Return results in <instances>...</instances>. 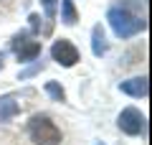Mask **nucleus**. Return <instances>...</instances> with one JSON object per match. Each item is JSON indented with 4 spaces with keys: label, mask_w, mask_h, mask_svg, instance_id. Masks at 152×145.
<instances>
[{
    "label": "nucleus",
    "mask_w": 152,
    "mask_h": 145,
    "mask_svg": "<svg viewBox=\"0 0 152 145\" xmlns=\"http://www.w3.org/2000/svg\"><path fill=\"white\" fill-rule=\"evenodd\" d=\"M119 92L127 97H134V99H145L150 92V81H147V76H132L119 84Z\"/></svg>",
    "instance_id": "obj_6"
},
{
    "label": "nucleus",
    "mask_w": 152,
    "mask_h": 145,
    "mask_svg": "<svg viewBox=\"0 0 152 145\" xmlns=\"http://www.w3.org/2000/svg\"><path fill=\"white\" fill-rule=\"evenodd\" d=\"M96 145H104V143H96Z\"/></svg>",
    "instance_id": "obj_15"
},
{
    "label": "nucleus",
    "mask_w": 152,
    "mask_h": 145,
    "mask_svg": "<svg viewBox=\"0 0 152 145\" xmlns=\"http://www.w3.org/2000/svg\"><path fill=\"white\" fill-rule=\"evenodd\" d=\"M58 3H61V23H64V26H76L79 10H76L74 0H58Z\"/></svg>",
    "instance_id": "obj_9"
},
{
    "label": "nucleus",
    "mask_w": 152,
    "mask_h": 145,
    "mask_svg": "<svg viewBox=\"0 0 152 145\" xmlns=\"http://www.w3.org/2000/svg\"><path fill=\"white\" fill-rule=\"evenodd\" d=\"M41 5H43L46 21H48V28H53V21H56V8H58V0H41Z\"/></svg>",
    "instance_id": "obj_11"
},
{
    "label": "nucleus",
    "mask_w": 152,
    "mask_h": 145,
    "mask_svg": "<svg viewBox=\"0 0 152 145\" xmlns=\"http://www.w3.org/2000/svg\"><path fill=\"white\" fill-rule=\"evenodd\" d=\"M107 23H109V28L114 31L117 38H134L137 33H142L147 28L145 18L134 16L132 10H127L122 5H114L107 10Z\"/></svg>",
    "instance_id": "obj_1"
},
{
    "label": "nucleus",
    "mask_w": 152,
    "mask_h": 145,
    "mask_svg": "<svg viewBox=\"0 0 152 145\" xmlns=\"http://www.w3.org/2000/svg\"><path fill=\"white\" fill-rule=\"evenodd\" d=\"M5 66V51H0V69Z\"/></svg>",
    "instance_id": "obj_14"
},
{
    "label": "nucleus",
    "mask_w": 152,
    "mask_h": 145,
    "mask_svg": "<svg viewBox=\"0 0 152 145\" xmlns=\"http://www.w3.org/2000/svg\"><path fill=\"white\" fill-rule=\"evenodd\" d=\"M28 21H31V33H33V36H36V33H41V16H38V13H31V18H28Z\"/></svg>",
    "instance_id": "obj_13"
},
{
    "label": "nucleus",
    "mask_w": 152,
    "mask_h": 145,
    "mask_svg": "<svg viewBox=\"0 0 152 145\" xmlns=\"http://www.w3.org/2000/svg\"><path fill=\"white\" fill-rule=\"evenodd\" d=\"M46 94L53 99V102H66V92H64V87L58 84V81H46Z\"/></svg>",
    "instance_id": "obj_10"
},
{
    "label": "nucleus",
    "mask_w": 152,
    "mask_h": 145,
    "mask_svg": "<svg viewBox=\"0 0 152 145\" xmlns=\"http://www.w3.org/2000/svg\"><path fill=\"white\" fill-rule=\"evenodd\" d=\"M109 51V43H107V33H104L102 23H96V26L91 28V54L96 56V59H102L104 54Z\"/></svg>",
    "instance_id": "obj_8"
},
{
    "label": "nucleus",
    "mask_w": 152,
    "mask_h": 145,
    "mask_svg": "<svg viewBox=\"0 0 152 145\" xmlns=\"http://www.w3.org/2000/svg\"><path fill=\"white\" fill-rule=\"evenodd\" d=\"M18 115H20V102L13 94H3L0 97V122H13Z\"/></svg>",
    "instance_id": "obj_7"
},
{
    "label": "nucleus",
    "mask_w": 152,
    "mask_h": 145,
    "mask_svg": "<svg viewBox=\"0 0 152 145\" xmlns=\"http://www.w3.org/2000/svg\"><path fill=\"white\" fill-rule=\"evenodd\" d=\"M43 66H46L43 61H36V64H31V66H28V69H23L20 74H18V79H20V81H26V79H31V76H36L38 71L43 69Z\"/></svg>",
    "instance_id": "obj_12"
},
{
    "label": "nucleus",
    "mask_w": 152,
    "mask_h": 145,
    "mask_svg": "<svg viewBox=\"0 0 152 145\" xmlns=\"http://www.w3.org/2000/svg\"><path fill=\"white\" fill-rule=\"evenodd\" d=\"M26 132H28L33 145H61V140H64L61 127L53 122V117H48L43 112L33 115L26 122Z\"/></svg>",
    "instance_id": "obj_2"
},
{
    "label": "nucleus",
    "mask_w": 152,
    "mask_h": 145,
    "mask_svg": "<svg viewBox=\"0 0 152 145\" xmlns=\"http://www.w3.org/2000/svg\"><path fill=\"white\" fill-rule=\"evenodd\" d=\"M117 125H119V130H122L124 135L137 138V135H145V130H147V117H145L137 107H124V109L119 112V117H117Z\"/></svg>",
    "instance_id": "obj_4"
},
{
    "label": "nucleus",
    "mask_w": 152,
    "mask_h": 145,
    "mask_svg": "<svg viewBox=\"0 0 152 145\" xmlns=\"http://www.w3.org/2000/svg\"><path fill=\"white\" fill-rule=\"evenodd\" d=\"M51 59L56 64H61L64 69H71L81 61V54H79V48L69 41V38H56L53 46H51Z\"/></svg>",
    "instance_id": "obj_5"
},
{
    "label": "nucleus",
    "mask_w": 152,
    "mask_h": 145,
    "mask_svg": "<svg viewBox=\"0 0 152 145\" xmlns=\"http://www.w3.org/2000/svg\"><path fill=\"white\" fill-rule=\"evenodd\" d=\"M10 51L15 54V59L20 64H28V61H36L41 56V41H33L31 31H20L13 36L10 41Z\"/></svg>",
    "instance_id": "obj_3"
}]
</instances>
